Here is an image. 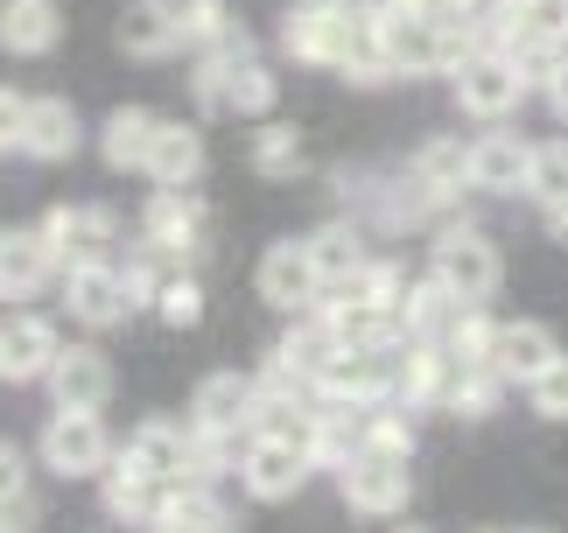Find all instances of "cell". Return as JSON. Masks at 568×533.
<instances>
[{
    "instance_id": "cell-39",
    "label": "cell",
    "mask_w": 568,
    "mask_h": 533,
    "mask_svg": "<svg viewBox=\"0 0 568 533\" xmlns=\"http://www.w3.org/2000/svg\"><path fill=\"white\" fill-rule=\"evenodd\" d=\"M21 492H29V456H21L14 442H0V505L21 499Z\"/></svg>"
},
{
    "instance_id": "cell-12",
    "label": "cell",
    "mask_w": 568,
    "mask_h": 533,
    "mask_svg": "<svg viewBox=\"0 0 568 533\" xmlns=\"http://www.w3.org/2000/svg\"><path fill=\"white\" fill-rule=\"evenodd\" d=\"M57 323H42L29 316V309H14V316H0V380L8 386H29V380H50V365H57Z\"/></svg>"
},
{
    "instance_id": "cell-35",
    "label": "cell",
    "mask_w": 568,
    "mask_h": 533,
    "mask_svg": "<svg viewBox=\"0 0 568 533\" xmlns=\"http://www.w3.org/2000/svg\"><path fill=\"white\" fill-rule=\"evenodd\" d=\"M253 169H260V175H295V169H302V133H295V127H260Z\"/></svg>"
},
{
    "instance_id": "cell-32",
    "label": "cell",
    "mask_w": 568,
    "mask_h": 533,
    "mask_svg": "<svg viewBox=\"0 0 568 533\" xmlns=\"http://www.w3.org/2000/svg\"><path fill=\"white\" fill-rule=\"evenodd\" d=\"M506 372L498 365H464V380H456V400H449V414H464V421H485L498 400H506Z\"/></svg>"
},
{
    "instance_id": "cell-9",
    "label": "cell",
    "mask_w": 568,
    "mask_h": 533,
    "mask_svg": "<svg viewBox=\"0 0 568 533\" xmlns=\"http://www.w3.org/2000/svg\"><path fill=\"white\" fill-rule=\"evenodd\" d=\"M260 295H267L274 309H288V316H310V309L323 302V274H316L310 239H281V247H267V260H260Z\"/></svg>"
},
{
    "instance_id": "cell-36",
    "label": "cell",
    "mask_w": 568,
    "mask_h": 533,
    "mask_svg": "<svg viewBox=\"0 0 568 533\" xmlns=\"http://www.w3.org/2000/svg\"><path fill=\"white\" fill-rule=\"evenodd\" d=\"M155 316H162L169 330H190L196 316H204V288H196L190 274H169L162 295H155Z\"/></svg>"
},
{
    "instance_id": "cell-17",
    "label": "cell",
    "mask_w": 568,
    "mask_h": 533,
    "mask_svg": "<svg viewBox=\"0 0 568 533\" xmlns=\"http://www.w3.org/2000/svg\"><path fill=\"white\" fill-rule=\"evenodd\" d=\"M464 309H477V302H464L456 288H443V281H414L407 288V302H400V338H414V344H449V330L464 323Z\"/></svg>"
},
{
    "instance_id": "cell-7",
    "label": "cell",
    "mask_w": 568,
    "mask_h": 533,
    "mask_svg": "<svg viewBox=\"0 0 568 533\" xmlns=\"http://www.w3.org/2000/svg\"><path fill=\"white\" fill-rule=\"evenodd\" d=\"M316 471V456H310V442H274V435H253L246 442V456H239V484H246L253 499H295L302 484H310Z\"/></svg>"
},
{
    "instance_id": "cell-16",
    "label": "cell",
    "mask_w": 568,
    "mask_h": 533,
    "mask_svg": "<svg viewBox=\"0 0 568 533\" xmlns=\"http://www.w3.org/2000/svg\"><path fill=\"white\" fill-rule=\"evenodd\" d=\"M105 393H113V365H105V351L92 344H63L57 365H50V400L57 408H105Z\"/></svg>"
},
{
    "instance_id": "cell-30",
    "label": "cell",
    "mask_w": 568,
    "mask_h": 533,
    "mask_svg": "<svg viewBox=\"0 0 568 533\" xmlns=\"http://www.w3.org/2000/svg\"><path fill=\"white\" fill-rule=\"evenodd\" d=\"M527 197H534L540 211H561V204H568V141H534Z\"/></svg>"
},
{
    "instance_id": "cell-14",
    "label": "cell",
    "mask_w": 568,
    "mask_h": 533,
    "mask_svg": "<svg viewBox=\"0 0 568 533\" xmlns=\"http://www.w3.org/2000/svg\"><path fill=\"white\" fill-rule=\"evenodd\" d=\"M126 463H134L141 477L155 484H190V463H196V435H183L176 421H141L134 435H126Z\"/></svg>"
},
{
    "instance_id": "cell-31",
    "label": "cell",
    "mask_w": 568,
    "mask_h": 533,
    "mask_svg": "<svg viewBox=\"0 0 568 533\" xmlns=\"http://www.w3.org/2000/svg\"><path fill=\"white\" fill-rule=\"evenodd\" d=\"M337 78H352V84H393V78H400V63H393V50H386L379 29H358V42L337 63Z\"/></svg>"
},
{
    "instance_id": "cell-2",
    "label": "cell",
    "mask_w": 568,
    "mask_h": 533,
    "mask_svg": "<svg viewBox=\"0 0 568 533\" xmlns=\"http://www.w3.org/2000/svg\"><path fill=\"white\" fill-rule=\"evenodd\" d=\"M527 92L534 84H527V71H519V57H506V50H470L464 71H456V105H464L470 120H485V127L513 120Z\"/></svg>"
},
{
    "instance_id": "cell-6",
    "label": "cell",
    "mask_w": 568,
    "mask_h": 533,
    "mask_svg": "<svg viewBox=\"0 0 568 533\" xmlns=\"http://www.w3.org/2000/svg\"><path fill=\"white\" fill-rule=\"evenodd\" d=\"M42 239H50L57 266L71 274V266H99V260H113L120 225H113V211H99V204H57L50 218H42Z\"/></svg>"
},
{
    "instance_id": "cell-13",
    "label": "cell",
    "mask_w": 568,
    "mask_h": 533,
    "mask_svg": "<svg viewBox=\"0 0 568 533\" xmlns=\"http://www.w3.org/2000/svg\"><path fill=\"white\" fill-rule=\"evenodd\" d=\"M513 8H519V42H513L519 71H527V84H548L555 57L568 50V0H513Z\"/></svg>"
},
{
    "instance_id": "cell-43",
    "label": "cell",
    "mask_w": 568,
    "mask_h": 533,
    "mask_svg": "<svg viewBox=\"0 0 568 533\" xmlns=\"http://www.w3.org/2000/svg\"><path fill=\"white\" fill-rule=\"evenodd\" d=\"M337 8L352 14V21H386V14H393V0H337Z\"/></svg>"
},
{
    "instance_id": "cell-37",
    "label": "cell",
    "mask_w": 568,
    "mask_h": 533,
    "mask_svg": "<svg viewBox=\"0 0 568 533\" xmlns=\"http://www.w3.org/2000/svg\"><path fill=\"white\" fill-rule=\"evenodd\" d=\"M527 400H534V414H540V421H568V351H561V359L527 386Z\"/></svg>"
},
{
    "instance_id": "cell-29",
    "label": "cell",
    "mask_w": 568,
    "mask_h": 533,
    "mask_svg": "<svg viewBox=\"0 0 568 533\" xmlns=\"http://www.w3.org/2000/svg\"><path fill=\"white\" fill-rule=\"evenodd\" d=\"M253 435H274V442H310V435H316V400H281V393H260Z\"/></svg>"
},
{
    "instance_id": "cell-26",
    "label": "cell",
    "mask_w": 568,
    "mask_h": 533,
    "mask_svg": "<svg viewBox=\"0 0 568 533\" xmlns=\"http://www.w3.org/2000/svg\"><path fill=\"white\" fill-rule=\"evenodd\" d=\"M120 50L126 57H169V50H183L176 8H169V0H134V8L120 14Z\"/></svg>"
},
{
    "instance_id": "cell-11",
    "label": "cell",
    "mask_w": 568,
    "mask_h": 533,
    "mask_svg": "<svg viewBox=\"0 0 568 533\" xmlns=\"http://www.w3.org/2000/svg\"><path fill=\"white\" fill-rule=\"evenodd\" d=\"M470 190V148L464 141H428L414 154L407 183H400V204L407 211H428V204H456Z\"/></svg>"
},
{
    "instance_id": "cell-22",
    "label": "cell",
    "mask_w": 568,
    "mask_h": 533,
    "mask_svg": "<svg viewBox=\"0 0 568 533\" xmlns=\"http://www.w3.org/2000/svg\"><path fill=\"white\" fill-rule=\"evenodd\" d=\"M196 169H204V133L196 127H183V120H162V133H155V154H148V183L155 190H190L196 183Z\"/></svg>"
},
{
    "instance_id": "cell-33",
    "label": "cell",
    "mask_w": 568,
    "mask_h": 533,
    "mask_svg": "<svg viewBox=\"0 0 568 533\" xmlns=\"http://www.w3.org/2000/svg\"><path fill=\"white\" fill-rule=\"evenodd\" d=\"M491 344H498V323L485 309H464V323L449 330V359L456 365H491Z\"/></svg>"
},
{
    "instance_id": "cell-28",
    "label": "cell",
    "mask_w": 568,
    "mask_h": 533,
    "mask_svg": "<svg viewBox=\"0 0 568 533\" xmlns=\"http://www.w3.org/2000/svg\"><path fill=\"white\" fill-rule=\"evenodd\" d=\"M310 253H316L323 288H337V281H352L358 266H373V253H365V232H358V225H344V218H331V225H316V232H310Z\"/></svg>"
},
{
    "instance_id": "cell-38",
    "label": "cell",
    "mask_w": 568,
    "mask_h": 533,
    "mask_svg": "<svg viewBox=\"0 0 568 533\" xmlns=\"http://www.w3.org/2000/svg\"><path fill=\"white\" fill-rule=\"evenodd\" d=\"M21 141H29V99L14 84H0V154H14Z\"/></svg>"
},
{
    "instance_id": "cell-44",
    "label": "cell",
    "mask_w": 568,
    "mask_h": 533,
    "mask_svg": "<svg viewBox=\"0 0 568 533\" xmlns=\"http://www.w3.org/2000/svg\"><path fill=\"white\" fill-rule=\"evenodd\" d=\"M407 533H414V526H407Z\"/></svg>"
},
{
    "instance_id": "cell-21",
    "label": "cell",
    "mask_w": 568,
    "mask_h": 533,
    "mask_svg": "<svg viewBox=\"0 0 568 533\" xmlns=\"http://www.w3.org/2000/svg\"><path fill=\"white\" fill-rule=\"evenodd\" d=\"M63 36L57 0H0V50L8 57H50Z\"/></svg>"
},
{
    "instance_id": "cell-3",
    "label": "cell",
    "mask_w": 568,
    "mask_h": 533,
    "mask_svg": "<svg viewBox=\"0 0 568 533\" xmlns=\"http://www.w3.org/2000/svg\"><path fill=\"white\" fill-rule=\"evenodd\" d=\"M337 492H344V505L352 513H365V520H386V513H400V505L414 499V471H407V450H365L337 471Z\"/></svg>"
},
{
    "instance_id": "cell-18",
    "label": "cell",
    "mask_w": 568,
    "mask_h": 533,
    "mask_svg": "<svg viewBox=\"0 0 568 533\" xmlns=\"http://www.w3.org/2000/svg\"><path fill=\"white\" fill-rule=\"evenodd\" d=\"M50 274H63V266L50 253V239H42V225L36 232H0V295H8V302L42 295Z\"/></svg>"
},
{
    "instance_id": "cell-19",
    "label": "cell",
    "mask_w": 568,
    "mask_h": 533,
    "mask_svg": "<svg viewBox=\"0 0 568 533\" xmlns=\"http://www.w3.org/2000/svg\"><path fill=\"white\" fill-rule=\"evenodd\" d=\"M141 239H155L169 253H190L204 247V197L196 190H155L141 211Z\"/></svg>"
},
{
    "instance_id": "cell-1",
    "label": "cell",
    "mask_w": 568,
    "mask_h": 533,
    "mask_svg": "<svg viewBox=\"0 0 568 533\" xmlns=\"http://www.w3.org/2000/svg\"><path fill=\"white\" fill-rule=\"evenodd\" d=\"M358 29H379V21H352L337 0H295V8L281 14V50H288L295 63H323V71H337L344 50L358 42Z\"/></svg>"
},
{
    "instance_id": "cell-42",
    "label": "cell",
    "mask_w": 568,
    "mask_h": 533,
    "mask_svg": "<svg viewBox=\"0 0 568 533\" xmlns=\"http://www.w3.org/2000/svg\"><path fill=\"white\" fill-rule=\"evenodd\" d=\"M540 92H548V105H555V113L568 120V50L555 57V71H548V84H540Z\"/></svg>"
},
{
    "instance_id": "cell-4",
    "label": "cell",
    "mask_w": 568,
    "mask_h": 533,
    "mask_svg": "<svg viewBox=\"0 0 568 533\" xmlns=\"http://www.w3.org/2000/svg\"><path fill=\"white\" fill-rule=\"evenodd\" d=\"M428 274L443 288H456L464 302L485 309L498 295V274H506V266H498V247L477 225H449L443 239H435V253H428Z\"/></svg>"
},
{
    "instance_id": "cell-40",
    "label": "cell",
    "mask_w": 568,
    "mask_h": 533,
    "mask_svg": "<svg viewBox=\"0 0 568 533\" xmlns=\"http://www.w3.org/2000/svg\"><path fill=\"white\" fill-rule=\"evenodd\" d=\"M29 526H36V499H29V492L0 505V533H29Z\"/></svg>"
},
{
    "instance_id": "cell-27",
    "label": "cell",
    "mask_w": 568,
    "mask_h": 533,
    "mask_svg": "<svg viewBox=\"0 0 568 533\" xmlns=\"http://www.w3.org/2000/svg\"><path fill=\"white\" fill-rule=\"evenodd\" d=\"M162 499H169V484L141 477L126 456H113V463H105V513H113V520H148V526H155Z\"/></svg>"
},
{
    "instance_id": "cell-25",
    "label": "cell",
    "mask_w": 568,
    "mask_h": 533,
    "mask_svg": "<svg viewBox=\"0 0 568 533\" xmlns=\"http://www.w3.org/2000/svg\"><path fill=\"white\" fill-rule=\"evenodd\" d=\"M155 133H162V120L148 113V105H120V113L99 127L105 169H148V154H155Z\"/></svg>"
},
{
    "instance_id": "cell-20",
    "label": "cell",
    "mask_w": 568,
    "mask_h": 533,
    "mask_svg": "<svg viewBox=\"0 0 568 533\" xmlns=\"http://www.w3.org/2000/svg\"><path fill=\"white\" fill-rule=\"evenodd\" d=\"M561 359V344H555V330L548 323H498V344H491V365L506 372L513 386H534L540 372H548Z\"/></svg>"
},
{
    "instance_id": "cell-5",
    "label": "cell",
    "mask_w": 568,
    "mask_h": 533,
    "mask_svg": "<svg viewBox=\"0 0 568 533\" xmlns=\"http://www.w3.org/2000/svg\"><path fill=\"white\" fill-rule=\"evenodd\" d=\"M42 463H50L57 477H105L113 435H105V421L92 408H57L50 429H42Z\"/></svg>"
},
{
    "instance_id": "cell-34",
    "label": "cell",
    "mask_w": 568,
    "mask_h": 533,
    "mask_svg": "<svg viewBox=\"0 0 568 533\" xmlns=\"http://www.w3.org/2000/svg\"><path fill=\"white\" fill-rule=\"evenodd\" d=\"M176 8V29H183V42H211L217 36H232V14H225V0H169Z\"/></svg>"
},
{
    "instance_id": "cell-41",
    "label": "cell",
    "mask_w": 568,
    "mask_h": 533,
    "mask_svg": "<svg viewBox=\"0 0 568 533\" xmlns=\"http://www.w3.org/2000/svg\"><path fill=\"white\" fill-rule=\"evenodd\" d=\"M407 8H422V14H435V21H470L477 0H407Z\"/></svg>"
},
{
    "instance_id": "cell-23",
    "label": "cell",
    "mask_w": 568,
    "mask_h": 533,
    "mask_svg": "<svg viewBox=\"0 0 568 533\" xmlns=\"http://www.w3.org/2000/svg\"><path fill=\"white\" fill-rule=\"evenodd\" d=\"M155 533H232V505L211 492V484H169L162 513H155Z\"/></svg>"
},
{
    "instance_id": "cell-15",
    "label": "cell",
    "mask_w": 568,
    "mask_h": 533,
    "mask_svg": "<svg viewBox=\"0 0 568 533\" xmlns=\"http://www.w3.org/2000/svg\"><path fill=\"white\" fill-rule=\"evenodd\" d=\"M527 175H534V141H519V133H485V141H470V190L513 197V190H527Z\"/></svg>"
},
{
    "instance_id": "cell-10",
    "label": "cell",
    "mask_w": 568,
    "mask_h": 533,
    "mask_svg": "<svg viewBox=\"0 0 568 533\" xmlns=\"http://www.w3.org/2000/svg\"><path fill=\"white\" fill-rule=\"evenodd\" d=\"M63 309L84 323V330H113L134 316V295H126V274L113 260H99V266H71L63 274Z\"/></svg>"
},
{
    "instance_id": "cell-8",
    "label": "cell",
    "mask_w": 568,
    "mask_h": 533,
    "mask_svg": "<svg viewBox=\"0 0 568 533\" xmlns=\"http://www.w3.org/2000/svg\"><path fill=\"white\" fill-rule=\"evenodd\" d=\"M253 414H260V380H246V372H211L190 393L196 435H253Z\"/></svg>"
},
{
    "instance_id": "cell-24",
    "label": "cell",
    "mask_w": 568,
    "mask_h": 533,
    "mask_svg": "<svg viewBox=\"0 0 568 533\" xmlns=\"http://www.w3.org/2000/svg\"><path fill=\"white\" fill-rule=\"evenodd\" d=\"M78 141H84V127H78L71 99H29V141H21V154H36V162H71Z\"/></svg>"
}]
</instances>
